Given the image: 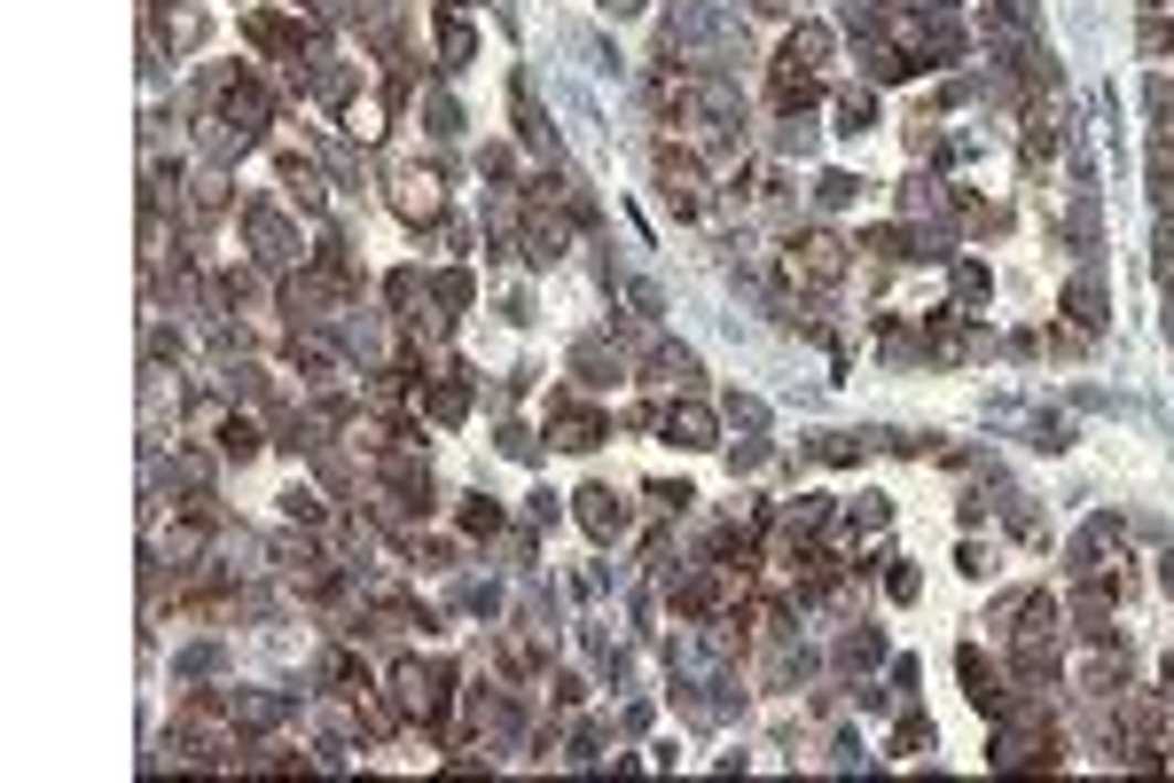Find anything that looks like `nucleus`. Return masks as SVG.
Returning a JSON list of instances; mask_svg holds the SVG:
<instances>
[{
    "label": "nucleus",
    "instance_id": "f257e3e1",
    "mask_svg": "<svg viewBox=\"0 0 1174 783\" xmlns=\"http://www.w3.org/2000/svg\"><path fill=\"white\" fill-rule=\"evenodd\" d=\"M783 275H791V283H806V290H831V283L846 275V243H838L831 228H806V235H791V251H783Z\"/></svg>",
    "mask_w": 1174,
    "mask_h": 783
},
{
    "label": "nucleus",
    "instance_id": "f03ea898",
    "mask_svg": "<svg viewBox=\"0 0 1174 783\" xmlns=\"http://www.w3.org/2000/svg\"><path fill=\"white\" fill-rule=\"evenodd\" d=\"M446 681H455L446 666H423V658H408V666L392 674V706H400L408 721H438V713H446Z\"/></svg>",
    "mask_w": 1174,
    "mask_h": 783
},
{
    "label": "nucleus",
    "instance_id": "7ed1b4c3",
    "mask_svg": "<svg viewBox=\"0 0 1174 783\" xmlns=\"http://www.w3.org/2000/svg\"><path fill=\"white\" fill-rule=\"evenodd\" d=\"M1065 752H1057V729L1041 721V713H1026V729H1003L995 737V768H1057Z\"/></svg>",
    "mask_w": 1174,
    "mask_h": 783
},
{
    "label": "nucleus",
    "instance_id": "20e7f679",
    "mask_svg": "<svg viewBox=\"0 0 1174 783\" xmlns=\"http://www.w3.org/2000/svg\"><path fill=\"white\" fill-rule=\"evenodd\" d=\"M603 431H611L603 408H588V400H549V440H557V447L588 455V447H603Z\"/></svg>",
    "mask_w": 1174,
    "mask_h": 783
},
{
    "label": "nucleus",
    "instance_id": "39448f33",
    "mask_svg": "<svg viewBox=\"0 0 1174 783\" xmlns=\"http://www.w3.org/2000/svg\"><path fill=\"white\" fill-rule=\"evenodd\" d=\"M658 189H666V204H674L681 220H689V212H705V165H697L689 149H674V141H666V149H658Z\"/></svg>",
    "mask_w": 1174,
    "mask_h": 783
},
{
    "label": "nucleus",
    "instance_id": "423d86ee",
    "mask_svg": "<svg viewBox=\"0 0 1174 783\" xmlns=\"http://www.w3.org/2000/svg\"><path fill=\"white\" fill-rule=\"evenodd\" d=\"M220 118H228L235 134H258L266 118H275V103H266V86H258L251 71H235V78H220Z\"/></svg>",
    "mask_w": 1174,
    "mask_h": 783
},
{
    "label": "nucleus",
    "instance_id": "0eeeda50",
    "mask_svg": "<svg viewBox=\"0 0 1174 783\" xmlns=\"http://www.w3.org/2000/svg\"><path fill=\"white\" fill-rule=\"evenodd\" d=\"M955 666H963V698H971L979 713H995V721H1003V713H1011V689H1003V674L986 666L979 650H955Z\"/></svg>",
    "mask_w": 1174,
    "mask_h": 783
},
{
    "label": "nucleus",
    "instance_id": "6e6552de",
    "mask_svg": "<svg viewBox=\"0 0 1174 783\" xmlns=\"http://www.w3.org/2000/svg\"><path fill=\"white\" fill-rule=\"evenodd\" d=\"M243 235H251V251L266 258V267H283V258L298 251V235H290V220H275V212H266V204H251V212H243Z\"/></svg>",
    "mask_w": 1174,
    "mask_h": 783
},
{
    "label": "nucleus",
    "instance_id": "1a4fd4ad",
    "mask_svg": "<svg viewBox=\"0 0 1174 783\" xmlns=\"http://www.w3.org/2000/svg\"><path fill=\"white\" fill-rule=\"evenodd\" d=\"M783 71H815L823 78V63H831V24H798L791 40H783V55H775Z\"/></svg>",
    "mask_w": 1174,
    "mask_h": 783
},
{
    "label": "nucleus",
    "instance_id": "9d476101",
    "mask_svg": "<svg viewBox=\"0 0 1174 783\" xmlns=\"http://www.w3.org/2000/svg\"><path fill=\"white\" fill-rule=\"evenodd\" d=\"M580 526H588L595 541H618V533H626V501H618L611 486H588V494H580Z\"/></svg>",
    "mask_w": 1174,
    "mask_h": 783
},
{
    "label": "nucleus",
    "instance_id": "9b49d317",
    "mask_svg": "<svg viewBox=\"0 0 1174 783\" xmlns=\"http://www.w3.org/2000/svg\"><path fill=\"white\" fill-rule=\"evenodd\" d=\"M392 204H400L408 220H438V172H431V165L400 172V181H392Z\"/></svg>",
    "mask_w": 1174,
    "mask_h": 783
},
{
    "label": "nucleus",
    "instance_id": "f8f14e48",
    "mask_svg": "<svg viewBox=\"0 0 1174 783\" xmlns=\"http://www.w3.org/2000/svg\"><path fill=\"white\" fill-rule=\"evenodd\" d=\"M658 423H666V440H674V447H712V431H720V423H712V408H697V400L666 408Z\"/></svg>",
    "mask_w": 1174,
    "mask_h": 783
},
{
    "label": "nucleus",
    "instance_id": "ddd939ff",
    "mask_svg": "<svg viewBox=\"0 0 1174 783\" xmlns=\"http://www.w3.org/2000/svg\"><path fill=\"white\" fill-rule=\"evenodd\" d=\"M415 408H423L431 423H463V415H470V384H463V377H438L431 392H415Z\"/></svg>",
    "mask_w": 1174,
    "mask_h": 783
},
{
    "label": "nucleus",
    "instance_id": "4468645a",
    "mask_svg": "<svg viewBox=\"0 0 1174 783\" xmlns=\"http://www.w3.org/2000/svg\"><path fill=\"white\" fill-rule=\"evenodd\" d=\"M1065 314H1072V329H1104V290H1097V275H1072V283H1065Z\"/></svg>",
    "mask_w": 1174,
    "mask_h": 783
},
{
    "label": "nucleus",
    "instance_id": "2eb2a0df",
    "mask_svg": "<svg viewBox=\"0 0 1174 783\" xmlns=\"http://www.w3.org/2000/svg\"><path fill=\"white\" fill-rule=\"evenodd\" d=\"M831 110H838V134H869L877 126V95H869V86H846Z\"/></svg>",
    "mask_w": 1174,
    "mask_h": 783
},
{
    "label": "nucleus",
    "instance_id": "dca6fc26",
    "mask_svg": "<svg viewBox=\"0 0 1174 783\" xmlns=\"http://www.w3.org/2000/svg\"><path fill=\"white\" fill-rule=\"evenodd\" d=\"M243 32H251L258 47H275V55H290V47H298V24H290V17H275V9H258Z\"/></svg>",
    "mask_w": 1174,
    "mask_h": 783
},
{
    "label": "nucleus",
    "instance_id": "f3484780",
    "mask_svg": "<svg viewBox=\"0 0 1174 783\" xmlns=\"http://www.w3.org/2000/svg\"><path fill=\"white\" fill-rule=\"evenodd\" d=\"M438 55H446V71H463V63L478 55V40H470L463 17H438Z\"/></svg>",
    "mask_w": 1174,
    "mask_h": 783
},
{
    "label": "nucleus",
    "instance_id": "a211bd4d",
    "mask_svg": "<svg viewBox=\"0 0 1174 783\" xmlns=\"http://www.w3.org/2000/svg\"><path fill=\"white\" fill-rule=\"evenodd\" d=\"M220 455H235V463H251V455H258V431H251L243 415H220Z\"/></svg>",
    "mask_w": 1174,
    "mask_h": 783
},
{
    "label": "nucleus",
    "instance_id": "6ab92c4d",
    "mask_svg": "<svg viewBox=\"0 0 1174 783\" xmlns=\"http://www.w3.org/2000/svg\"><path fill=\"white\" fill-rule=\"evenodd\" d=\"M572 369H580V384H618V361H603V345H595V337L572 353Z\"/></svg>",
    "mask_w": 1174,
    "mask_h": 783
},
{
    "label": "nucleus",
    "instance_id": "aec40b11",
    "mask_svg": "<svg viewBox=\"0 0 1174 783\" xmlns=\"http://www.w3.org/2000/svg\"><path fill=\"white\" fill-rule=\"evenodd\" d=\"M1049 157H1057V118H1026V165L1041 172Z\"/></svg>",
    "mask_w": 1174,
    "mask_h": 783
},
{
    "label": "nucleus",
    "instance_id": "412c9836",
    "mask_svg": "<svg viewBox=\"0 0 1174 783\" xmlns=\"http://www.w3.org/2000/svg\"><path fill=\"white\" fill-rule=\"evenodd\" d=\"M651 384H697V361H689V353H674V345H666V353L651 361Z\"/></svg>",
    "mask_w": 1174,
    "mask_h": 783
},
{
    "label": "nucleus",
    "instance_id": "4be33fe9",
    "mask_svg": "<svg viewBox=\"0 0 1174 783\" xmlns=\"http://www.w3.org/2000/svg\"><path fill=\"white\" fill-rule=\"evenodd\" d=\"M955 298H963V306H986V267H979V258H955Z\"/></svg>",
    "mask_w": 1174,
    "mask_h": 783
},
{
    "label": "nucleus",
    "instance_id": "5701e85b",
    "mask_svg": "<svg viewBox=\"0 0 1174 783\" xmlns=\"http://www.w3.org/2000/svg\"><path fill=\"white\" fill-rule=\"evenodd\" d=\"M892 752H932V721H924V713H909V721L892 729Z\"/></svg>",
    "mask_w": 1174,
    "mask_h": 783
},
{
    "label": "nucleus",
    "instance_id": "b1692460",
    "mask_svg": "<svg viewBox=\"0 0 1174 783\" xmlns=\"http://www.w3.org/2000/svg\"><path fill=\"white\" fill-rule=\"evenodd\" d=\"M838 658H846V666H877V658H885V643L861 627V635H846V643H838Z\"/></svg>",
    "mask_w": 1174,
    "mask_h": 783
},
{
    "label": "nucleus",
    "instance_id": "393cba45",
    "mask_svg": "<svg viewBox=\"0 0 1174 783\" xmlns=\"http://www.w3.org/2000/svg\"><path fill=\"white\" fill-rule=\"evenodd\" d=\"M165 40H172V47H197V40H204V17H197V9L165 17Z\"/></svg>",
    "mask_w": 1174,
    "mask_h": 783
},
{
    "label": "nucleus",
    "instance_id": "a878e982",
    "mask_svg": "<svg viewBox=\"0 0 1174 783\" xmlns=\"http://www.w3.org/2000/svg\"><path fill=\"white\" fill-rule=\"evenodd\" d=\"M283 517H298V526H321V494L290 486V494H283Z\"/></svg>",
    "mask_w": 1174,
    "mask_h": 783
},
{
    "label": "nucleus",
    "instance_id": "bb28decb",
    "mask_svg": "<svg viewBox=\"0 0 1174 783\" xmlns=\"http://www.w3.org/2000/svg\"><path fill=\"white\" fill-rule=\"evenodd\" d=\"M463 533H501V509H494L486 494H478V501L463 509Z\"/></svg>",
    "mask_w": 1174,
    "mask_h": 783
},
{
    "label": "nucleus",
    "instance_id": "cd10ccee",
    "mask_svg": "<svg viewBox=\"0 0 1174 783\" xmlns=\"http://www.w3.org/2000/svg\"><path fill=\"white\" fill-rule=\"evenodd\" d=\"M823 204H854L861 197V181H854V172H823V189H815Z\"/></svg>",
    "mask_w": 1174,
    "mask_h": 783
},
{
    "label": "nucleus",
    "instance_id": "c85d7f7f",
    "mask_svg": "<svg viewBox=\"0 0 1174 783\" xmlns=\"http://www.w3.org/2000/svg\"><path fill=\"white\" fill-rule=\"evenodd\" d=\"M352 134L377 141V134H384V103H352Z\"/></svg>",
    "mask_w": 1174,
    "mask_h": 783
},
{
    "label": "nucleus",
    "instance_id": "c756f323",
    "mask_svg": "<svg viewBox=\"0 0 1174 783\" xmlns=\"http://www.w3.org/2000/svg\"><path fill=\"white\" fill-rule=\"evenodd\" d=\"M689 501H697V494H689V486H651V509H666V517H681V509H689Z\"/></svg>",
    "mask_w": 1174,
    "mask_h": 783
},
{
    "label": "nucleus",
    "instance_id": "7c9ffc66",
    "mask_svg": "<svg viewBox=\"0 0 1174 783\" xmlns=\"http://www.w3.org/2000/svg\"><path fill=\"white\" fill-rule=\"evenodd\" d=\"M1143 55H1174V24H1166V17L1143 24Z\"/></svg>",
    "mask_w": 1174,
    "mask_h": 783
},
{
    "label": "nucleus",
    "instance_id": "2f4dec72",
    "mask_svg": "<svg viewBox=\"0 0 1174 783\" xmlns=\"http://www.w3.org/2000/svg\"><path fill=\"white\" fill-rule=\"evenodd\" d=\"M603 9H611V17H635V9H651V0H603Z\"/></svg>",
    "mask_w": 1174,
    "mask_h": 783
},
{
    "label": "nucleus",
    "instance_id": "473e14b6",
    "mask_svg": "<svg viewBox=\"0 0 1174 783\" xmlns=\"http://www.w3.org/2000/svg\"><path fill=\"white\" fill-rule=\"evenodd\" d=\"M1159 580H1166V595H1174V549H1166V557H1159Z\"/></svg>",
    "mask_w": 1174,
    "mask_h": 783
},
{
    "label": "nucleus",
    "instance_id": "72a5a7b5",
    "mask_svg": "<svg viewBox=\"0 0 1174 783\" xmlns=\"http://www.w3.org/2000/svg\"><path fill=\"white\" fill-rule=\"evenodd\" d=\"M752 9H760V17H775V9H783V0H752Z\"/></svg>",
    "mask_w": 1174,
    "mask_h": 783
}]
</instances>
